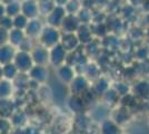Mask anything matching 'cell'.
Listing matches in <instances>:
<instances>
[{"label": "cell", "instance_id": "6da1fadb", "mask_svg": "<svg viewBox=\"0 0 149 134\" xmlns=\"http://www.w3.org/2000/svg\"><path fill=\"white\" fill-rule=\"evenodd\" d=\"M100 134H121L119 126H117L115 123H104L100 128Z\"/></svg>", "mask_w": 149, "mask_h": 134}, {"label": "cell", "instance_id": "7a4b0ae2", "mask_svg": "<svg viewBox=\"0 0 149 134\" xmlns=\"http://www.w3.org/2000/svg\"><path fill=\"white\" fill-rule=\"evenodd\" d=\"M148 123H149V121H148Z\"/></svg>", "mask_w": 149, "mask_h": 134}]
</instances>
